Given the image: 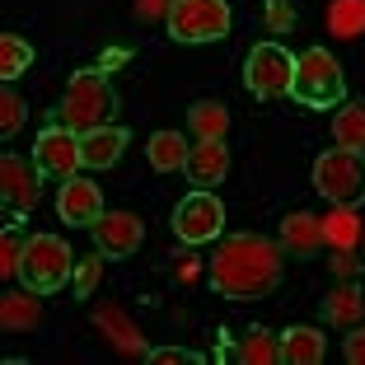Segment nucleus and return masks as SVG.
<instances>
[{"instance_id":"obj_36","label":"nucleus","mask_w":365,"mask_h":365,"mask_svg":"<svg viewBox=\"0 0 365 365\" xmlns=\"http://www.w3.org/2000/svg\"><path fill=\"white\" fill-rule=\"evenodd\" d=\"M361 248H365V235H361Z\"/></svg>"},{"instance_id":"obj_5","label":"nucleus","mask_w":365,"mask_h":365,"mask_svg":"<svg viewBox=\"0 0 365 365\" xmlns=\"http://www.w3.org/2000/svg\"><path fill=\"white\" fill-rule=\"evenodd\" d=\"M314 192L333 206H361L365 202V150H323L314 160Z\"/></svg>"},{"instance_id":"obj_14","label":"nucleus","mask_w":365,"mask_h":365,"mask_svg":"<svg viewBox=\"0 0 365 365\" xmlns=\"http://www.w3.org/2000/svg\"><path fill=\"white\" fill-rule=\"evenodd\" d=\"M277 244H281V253H290V258H314L328 239H323V220L319 215H309V211H290L286 220H281V230H277Z\"/></svg>"},{"instance_id":"obj_21","label":"nucleus","mask_w":365,"mask_h":365,"mask_svg":"<svg viewBox=\"0 0 365 365\" xmlns=\"http://www.w3.org/2000/svg\"><path fill=\"white\" fill-rule=\"evenodd\" d=\"M333 140L342 150H365V98L337 103L333 113Z\"/></svg>"},{"instance_id":"obj_33","label":"nucleus","mask_w":365,"mask_h":365,"mask_svg":"<svg viewBox=\"0 0 365 365\" xmlns=\"http://www.w3.org/2000/svg\"><path fill=\"white\" fill-rule=\"evenodd\" d=\"M169 5L173 0H136V14L140 19H169Z\"/></svg>"},{"instance_id":"obj_1","label":"nucleus","mask_w":365,"mask_h":365,"mask_svg":"<svg viewBox=\"0 0 365 365\" xmlns=\"http://www.w3.org/2000/svg\"><path fill=\"white\" fill-rule=\"evenodd\" d=\"M281 244L262 235H230L220 239L211 267H206V281L220 300H267L272 290L281 286Z\"/></svg>"},{"instance_id":"obj_19","label":"nucleus","mask_w":365,"mask_h":365,"mask_svg":"<svg viewBox=\"0 0 365 365\" xmlns=\"http://www.w3.org/2000/svg\"><path fill=\"white\" fill-rule=\"evenodd\" d=\"M328 351V337L319 328H286L281 333V365H319Z\"/></svg>"},{"instance_id":"obj_15","label":"nucleus","mask_w":365,"mask_h":365,"mask_svg":"<svg viewBox=\"0 0 365 365\" xmlns=\"http://www.w3.org/2000/svg\"><path fill=\"white\" fill-rule=\"evenodd\" d=\"M127 127H118V122H108V127H94L80 136V155H85V169H113V164L122 160V150H127Z\"/></svg>"},{"instance_id":"obj_13","label":"nucleus","mask_w":365,"mask_h":365,"mask_svg":"<svg viewBox=\"0 0 365 365\" xmlns=\"http://www.w3.org/2000/svg\"><path fill=\"white\" fill-rule=\"evenodd\" d=\"M182 173H187V182L192 187H220L230 173V150H225V140H197L192 150H187V164H182Z\"/></svg>"},{"instance_id":"obj_27","label":"nucleus","mask_w":365,"mask_h":365,"mask_svg":"<svg viewBox=\"0 0 365 365\" xmlns=\"http://www.w3.org/2000/svg\"><path fill=\"white\" fill-rule=\"evenodd\" d=\"M24 244H29V239H19V230L5 225V239H0V277H5V281L19 277V267H24Z\"/></svg>"},{"instance_id":"obj_17","label":"nucleus","mask_w":365,"mask_h":365,"mask_svg":"<svg viewBox=\"0 0 365 365\" xmlns=\"http://www.w3.org/2000/svg\"><path fill=\"white\" fill-rule=\"evenodd\" d=\"M94 323L103 328L108 337H113V346H118V351H127V356H140V361L150 356V346H145V337H140V328H136V323H131V319H127L122 309H113V304H103V309H94Z\"/></svg>"},{"instance_id":"obj_20","label":"nucleus","mask_w":365,"mask_h":365,"mask_svg":"<svg viewBox=\"0 0 365 365\" xmlns=\"http://www.w3.org/2000/svg\"><path fill=\"white\" fill-rule=\"evenodd\" d=\"M235 361H244V365H281V337L272 333V328H262V323H253V328L239 337Z\"/></svg>"},{"instance_id":"obj_35","label":"nucleus","mask_w":365,"mask_h":365,"mask_svg":"<svg viewBox=\"0 0 365 365\" xmlns=\"http://www.w3.org/2000/svg\"><path fill=\"white\" fill-rule=\"evenodd\" d=\"M118 66H127V47H113V52H103V61H98V71H118Z\"/></svg>"},{"instance_id":"obj_34","label":"nucleus","mask_w":365,"mask_h":365,"mask_svg":"<svg viewBox=\"0 0 365 365\" xmlns=\"http://www.w3.org/2000/svg\"><path fill=\"white\" fill-rule=\"evenodd\" d=\"M333 272L337 277H356V258H351V248H333Z\"/></svg>"},{"instance_id":"obj_16","label":"nucleus","mask_w":365,"mask_h":365,"mask_svg":"<svg viewBox=\"0 0 365 365\" xmlns=\"http://www.w3.org/2000/svg\"><path fill=\"white\" fill-rule=\"evenodd\" d=\"M43 323V300H38V290H5L0 295V328L5 333H33Z\"/></svg>"},{"instance_id":"obj_23","label":"nucleus","mask_w":365,"mask_h":365,"mask_svg":"<svg viewBox=\"0 0 365 365\" xmlns=\"http://www.w3.org/2000/svg\"><path fill=\"white\" fill-rule=\"evenodd\" d=\"M187 127L197 131V140H225L230 136V108L215 103V98H202V103L187 108Z\"/></svg>"},{"instance_id":"obj_25","label":"nucleus","mask_w":365,"mask_h":365,"mask_svg":"<svg viewBox=\"0 0 365 365\" xmlns=\"http://www.w3.org/2000/svg\"><path fill=\"white\" fill-rule=\"evenodd\" d=\"M29 66H33V43L19 38V33H5L0 38V80L10 85V80L29 76Z\"/></svg>"},{"instance_id":"obj_30","label":"nucleus","mask_w":365,"mask_h":365,"mask_svg":"<svg viewBox=\"0 0 365 365\" xmlns=\"http://www.w3.org/2000/svg\"><path fill=\"white\" fill-rule=\"evenodd\" d=\"M145 361H150V365H202L206 356L202 351H187V346H150Z\"/></svg>"},{"instance_id":"obj_8","label":"nucleus","mask_w":365,"mask_h":365,"mask_svg":"<svg viewBox=\"0 0 365 365\" xmlns=\"http://www.w3.org/2000/svg\"><path fill=\"white\" fill-rule=\"evenodd\" d=\"M43 178L38 160H24V155H5L0 160V192H5V225H24L29 211L43 202Z\"/></svg>"},{"instance_id":"obj_26","label":"nucleus","mask_w":365,"mask_h":365,"mask_svg":"<svg viewBox=\"0 0 365 365\" xmlns=\"http://www.w3.org/2000/svg\"><path fill=\"white\" fill-rule=\"evenodd\" d=\"M328 29L337 38H365V0H333L328 5Z\"/></svg>"},{"instance_id":"obj_22","label":"nucleus","mask_w":365,"mask_h":365,"mask_svg":"<svg viewBox=\"0 0 365 365\" xmlns=\"http://www.w3.org/2000/svg\"><path fill=\"white\" fill-rule=\"evenodd\" d=\"M187 150H192V145H187L178 131H155L150 145H145V160H150L155 173H173V169L187 164Z\"/></svg>"},{"instance_id":"obj_24","label":"nucleus","mask_w":365,"mask_h":365,"mask_svg":"<svg viewBox=\"0 0 365 365\" xmlns=\"http://www.w3.org/2000/svg\"><path fill=\"white\" fill-rule=\"evenodd\" d=\"M361 215H356V206H333V211L323 215V239H328V248H356L361 244Z\"/></svg>"},{"instance_id":"obj_7","label":"nucleus","mask_w":365,"mask_h":365,"mask_svg":"<svg viewBox=\"0 0 365 365\" xmlns=\"http://www.w3.org/2000/svg\"><path fill=\"white\" fill-rule=\"evenodd\" d=\"M220 230H225V202L215 192H206V187H192V192L178 202V211H173V235L187 248L215 244Z\"/></svg>"},{"instance_id":"obj_9","label":"nucleus","mask_w":365,"mask_h":365,"mask_svg":"<svg viewBox=\"0 0 365 365\" xmlns=\"http://www.w3.org/2000/svg\"><path fill=\"white\" fill-rule=\"evenodd\" d=\"M295 80V56L281 43H258L244 61V85L253 98H286Z\"/></svg>"},{"instance_id":"obj_10","label":"nucleus","mask_w":365,"mask_h":365,"mask_svg":"<svg viewBox=\"0 0 365 365\" xmlns=\"http://www.w3.org/2000/svg\"><path fill=\"white\" fill-rule=\"evenodd\" d=\"M33 160H38V169H43V173H52V178H76V173L85 169V155H80V131L52 122L47 131H38Z\"/></svg>"},{"instance_id":"obj_2","label":"nucleus","mask_w":365,"mask_h":365,"mask_svg":"<svg viewBox=\"0 0 365 365\" xmlns=\"http://www.w3.org/2000/svg\"><path fill=\"white\" fill-rule=\"evenodd\" d=\"M118 113V89L108 85L103 71H76L71 85L61 94V108H56V122L71 131H94V127H108Z\"/></svg>"},{"instance_id":"obj_12","label":"nucleus","mask_w":365,"mask_h":365,"mask_svg":"<svg viewBox=\"0 0 365 365\" xmlns=\"http://www.w3.org/2000/svg\"><path fill=\"white\" fill-rule=\"evenodd\" d=\"M108 206H103V192H98L89 178H61V187H56V215H61L66 225H80V230H89L103 215Z\"/></svg>"},{"instance_id":"obj_3","label":"nucleus","mask_w":365,"mask_h":365,"mask_svg":"<svg viewBox=\"0 0 365 365\" xmlns=\"http://www.w3.org/2000/svg\"><path fill=\"white\" fill-rule=\"evenodd\" d=\"M290 98L314 113H328V108L346 103V76L342 61H337L328 47H309V52L295 56V80H290Z\"/></svg>"},{"instance_id":"obj_4","label":"nucleus","mask_w":365,"mask_h":365,"mask_svg":"<svg viewBox=\"0 0 365 365\" xmlns=\"http://www.w3.org/2000/svg\"><path fill=\"white\" fill-rule=\"evenodd\" d=\"M76 253L66 248V239L56 235H29L24 244V267H19V281L38 295H56L66 290V281H76Z\"/></svg>"},{"instance_id":"obj_29","label":"nucleus","mask_w":365,"mask_h":365,"mask_svg":"<svg viewBox=\"0 0 365 365\" xmlns=\"http://www.w3.org/2000/svg\"><path fill=\"white\" fill-rule=\"evenodd\" d=\"M98 272H103V253H89V258H80L76 262V295L80 300H89V295H94V286H98Z\"/></svg>"},{"instance_id":"obj_31","label":"nucleus","mask_w":365,"mask_h":365,"mask_svg":"<svg viewBox=\"0 0 365 365\" xmlns=\"http://www.w3.org/2000/svg\"><path fill=\"white\" fill-rule=\"evenodd\" d=\"M342 356L351 365H365V323H351L346 328V337H342Z\"/></svg>"},{"instance_id":"obj_18","label":"nucleus","mask_w":365,"mask_h":365,"mask_svg":"<svg viewBox=\"0 0 365 365\" xmlns=\"http://www.w3.org/2000/svg\"><path fill=\"white\" fill-rule=\"evenodd\" d=\"M323 319L333 323V328H351V323H361L365 319V290L346 277L337 290H328V300H323Z\"/></svg>"},{"instance_id":"obj_28","label":"nucleus","mask_w":365,"mask_h":365,"mask_svg":"<svg viewBox=\"0 0 365 365\" xmlns=\"http://www.w3.org/2000/svg\"><path fill=\"white\" fill-rule=\"evenodd\" d=\"M24 118H29V103H24V98L14 94L10 85H5V94H0V136L10 140L14 131L24 127Z\"/></svg>"},{"instance_id":"obj_32","label":"nucleus","mask_w":365,"mask_h":365,"mask_svg":"<svg viewBox=\"0 0 365 365\" xmlns=\"http://www.w3.org/2000/svg\"><path fill=\"white\" fill-rule=\"evenodd\" d=\"M267 29L272 33H290L295 29V10H290L286 0H267Z\"/></svg>"},{"instance_id":"obj_11","label":"nucleus","mask_w":365,"mask_h":365,"mask_svg":"<svg viewBox=\"0 0 365 365\" xmlns=\"http://www.w3.org/2000/svg\"><path fill=\"white\" fill-rule=\"evenodd\" d=\"M89 235H94V248L103 258H131V253L145 244V225H140V215H131V211H103L94 225H89Z\"/></svg>"},{"instance_id":"obj_6","label":"nucleus","mask_w":365,"mask_h":365,"mask_svg":"<svg viewBox=\"0 0 365 365\" xmlns=\"http://www.w3.org/2000/svg\"><path fill=\"white\" fill-rule=\"evenodd\" d=\"M164 24L178 43H215L230 33L235 14H230V0H173Z\"/></svg>"}]
</instances>
